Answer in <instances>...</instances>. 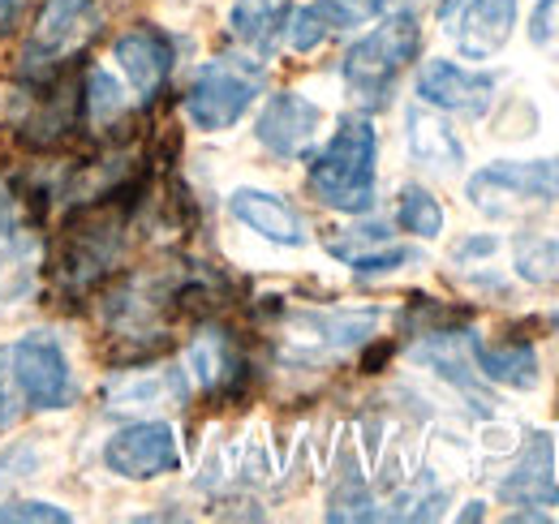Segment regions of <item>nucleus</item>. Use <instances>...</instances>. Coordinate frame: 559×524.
I'll return each mask as SVG.
<instances>
[{
    "label": "nucleus",
    "mask_w": 559,
    "mask_h": 524,
    "mask_svg": "<svg viewBox=\"0 0 559 524\" xmlns=\"http://www.w3.org/2000/svg\"><path fill=\"white\" fill-rule=\"evenodd\" d=\"M379 133L366 117H345L332 142L310 164V194L341 215H366L374 206Z\"/></svg>",
    "instance_id": "obj_1"
},
{
    "label": "nucleus",
    "mask_w": 559,
    "mask_h": 524,
    "mask_svg": "<svg viewBox=\"0 0 559 524\" xmlns=\"http://www.w3.org/2000/svg\"><path fill=\"white\" fill-rule=\"evenodd\" d=\"M421 48V26L409 9L388 13L370 35H361L345 52L341 73L345 86L353 91V99H361L366 108H383L401 82V73L409 69V61Z\"/></svg>",
    "instance_id": "obj_2"
},
{
    "label": "nucleus",
    "mask_w": 559,
    "mask_h": 524,
    "mask_svg": "<svg viewBox=\"0 0 559 524\" xmlns=\"http://www.w3.org/2000/svg\"><path fill=\"white\" fill-rule=\"evenodd\" d=\"M104 17V0H48L22 48V78H48L73 66V57L99 39Z\"/></svg>",
    "instance_id": "obj_3"
},
{
    "label": "nucleus",
    "mask_w": 559,
    "mask_h": 524,
    "mask_svg": "<svg viewBox=\"0 0 559 524\" xmlns=\"http://www.w3.org/2000/svg\"><path fill=\"white\" fill-rule=\"evenodd\" d=\"M263 66L250 57H215L194 73L190 91H186V117L203 133H219L237 126L250 104L263 91Z\"/></svg>",
    "instance_id": "obj_4"
},
{
    "label": "nucleus",
    "mask_w": 559,
    "mask_h": 524,
    "mask_svg": "<svg viewBox=\"0 0 559 524\" xmlns=\"http://www.w3.org/2000/svg\"><path fill=\"white\" fill-rule=\"evenodd\" d=\"M9 374L22 404L31 408H70L78 388H73L70 357L52 331H31L9 348Z\"/></svg>",
    "instance_id": "obj_5"
},
{
    "label": "nucleus",
    "mask_w": 559,
    "mask_h": 524,
    "mask_svg": "<svg viewBox=\"0 0 559 524\" xmlns=\"http://www.w3.org/2000/svg\"><path fill=\"white\" fill-rule=\"evenodd\" d=\"M469 202L490 215L503 219L521 206H538V202H559L556 181H551V164L547 159H495L487 168H478L465 186Z\"/></svg>",
    "instance_id": "obj_6"
},
{
    "label": "nucleus",
    "mask_w": 559,
    "mask_h": 524,
    "mask_svg": "<svg viewBox=\"0 0 559 524\" xmlns=\"http://www.w3.org/2000/svg\"><path fill=\"white\" fill-rule=\"evenodd\" d=\"M439 26L465 61H490L508 48L516 26V0H443Z\"/></svg>",
    "instance_id": "obj_7"
},
{
    "label": "nucleus",
    "mask_w": 559,
    "mask_h": 524,
    "mask_svg": "<svg viewBox=\"0 0 559 524\" xmlns=\"http://www.w3.org/2000/svg\"><path fill=\"white\" fill-rule=\"evenodd\" d=\"M104 464L126 481H151L181 468V448L168 421H134L104 443Z\"/></svg>",
    "instance_id": "obj_8"
},
{
    "label": "nucleus",
    "mask_w": 559,
    "mask_h": 524,
    "mask_svg": "<svg viewBox=\"0 0 559 524\" xmlns=\"http://www.w3.org/2000/svg\"><path fill=\"white\" fill-rule=\"evenodd\" d=\"M418 99L439 112H461V117H487L495 104V78L465 69L456 61H426L418 69Z\"/></svg>",
    "instance_id": "obj_9"
},
{
    "label": "nucleus",
    "mask_w": 559,
    "mask_h": 524,
    "mask_svg": "<svg viewBox=\"0 0 559 524\" xmlns=\"http://www.w3.org/2000/svg\"><path fill=\"white\" fill-rule=\"evenodd\" d=\"M499 499L503 503H521V508H547L559 503V439L538 430L525 439L521 456L512 460L508 477L499 481Z\"/></svg>",
    "instance_id": "obj_10"
},
{
    "label": "nucleus",
    "mask_w": 559,
    "mask_h": 524,
    "mask_svg": "<svg viewBox=\"0 0 559 524\" xmlns=\"http://www.w3.org/2000/svg\"><path fill=\"white\" fill-rule=\"evenodd\" d=\"M319 126H323V108L314 99H306L297 91H280V95L267 99V108L259 112L254 133L280 159H301L314 146Z\"/></svg>",
    "instance_id": "obj_11"
},
{
    "label": "nucleus",
    "mask_w": 559,
    "mask_h": 524,
    "mask_svg": "<svg viewBox=\"0 0 559 524\" xmlns=\"http://www.w3.org/2000/svg\"><path fill=\"white\" fill-rule=\"evenodd\" d=\"M112 57H117L121 73L130 78V86L139 91V99H146V104L168 86L173 61H177L168 35L155 31V26H134V31H126V35L112 44Z\"/></svg>",
    "instance_id": "obj_12"
},
{
    "label": "nucleus",
    "mask_w": 559,
    "mask_h": 524,
    "mask_svg": "<svg viewBox=\"0 0 559 524\" xmlns=\"http://www.w3.org/2000/svg\"><path fill=\"white\" fill-rule=\"evenodd\" d=\"M190 374L211 400H228V395L246 388L250 366H246V357H241V348L228 331L207 327L199 331V340L190 344Z\"/></svg>",
    "instance_id": "obj_13"
},
{
    "label": "nucleus",
    "mask_w": 559,
    "mask_h": 524,
    "mask_svg": "<svg viewBox=\"0 0 559 524\" xmlns=\"http://www.w3.org/2000/svg\"><path fill=\"white\" fill-rule=\"evenodd\" d=\"M379 327L374 310H332V314H301L288 327V344L297 348V357H328V353H345L353 344H361L370 331Z\"/></svg>",
    "instance_id": "obj_14"
},
{
    "label": "nucleus",
    "mask_w": 559,
    "mask_h": 524,
    "mask_svg": "<svg viewBox=\"0 0 559 524\" xmlns=\"http://www.w3.org/2000/svg\"><path fill=\"white\" fill-rule=\"evenodd\" d=\"M228 211L237 224H246L250 233H259L263 241L272 246H306V219L297 215L293 202H284L280 194H267V190H233L228 194Z\"/></svg>",
    "instance_id": "obj_15"
},
{
    "label": "nucleus",
    "mask_w": 559,
    "mask_h": 524,
    "mask_svg": "<svg viewBox=\"0 0 559 524\" xmlns=\"http://www.w3.org/2000/svg\"><path fill=\"white\" fill-rule=\"evenodd\" d=\"M474 366L487 374L490 383L512 388V392H534L538 388V353L530 340H503V344H487L474 340Z\"/></svg>",
    "instance_id": "obj_16"
},
{
    "label": "nucleus",
    "mask_w": 559,
    "mask_h": 524,
    "mask_svg": "<svg viewBox=\"0 0 559 524\" xmlns=\"http://www.w3.org/2000/svg\"><path fill=\"white\" fill-rule=\"evenodd\" d=\"M190 379H181L177 370H134L112 379L108 388V408L117 413H142V408H159V404H186Z\"/></svg>",
    "instance_id": "obj_17"
},
{
    "label": "nucleus",
    "mask_w": 559,
    "mask_h": 524,
    "mask_svg": "<svg viewBox=\"0 0 559 524\" xmlns=\"http://www.w3.org/2000/svg\"><path fill=\"white\" fill-rule=\"evenodd\" d=\"M405 138H409V155L418 159L421 168H435V172H452L465 164V146L461 138L452 133V126L426 108H409L405 117Z\"/></svg>",
    "instance_id": "obj_18"
},
{
    "label": "nucleus",
    "mask_w": 559,
    "mask_h": 524,
    "mask_svg": "<svg viewBox=\"0 0 559 524\" xmlns=\"http://www.w3.org/2000/svg\"><path fill=\"white\" fill-rule=\"evenodd\" d=\"M288 9H293V0H237L228 13V26L246 48L267 57L276 48L280 31L288 26Z\"/></svg>",
    "instance_id": "obj_19"
},
{
    "label": "nucleus",
    "mask_w": 559,
    "mask_h": 524,
    "mask_svg": "<svg viewBox=\"0 0 559 524\" xmlns=\"http://www.w3.org/2000/svg\"><path fill=\"white\" fill-rule=\"evenodd\" d=\"M345 26H357V22L341 0H314L288 17V44L293 52H314L332 31H345Z\"/></svg>",
    "instance_id": "obj_20"
},
{
    "label": "nucleus",
    "mask_w": 559,
    "mask_h": 524,
    "mask_svg": "<svg viewBox=\"0 0 559 524\" xmlns=\"http://www.w3.org/2000/svg\"><path fill=\"white\" fill-rule=\"evenodd\" d=\"M126 121V95L108 69H86L82 73V126L86 130H108Z\"/></svg>",
    "instance_id": "obj_21"
},
{
    "label": "nucleus",
    "mask_w": 559,
    "mask_h": 524,
    "mask_svg": "<svg viewBox=\"0 0 559 524\" xmlns=\"http://www.w3.org/2000/svg\"><path fill=\"white\" fill-rule=\"evenodd\" d=\"M512 259L521 279L530 284H559V237L547 233H521L512 246Z\"/></svg>",
    "instance_id": "obj_22"
},
{
    "label": "nucleus",
    "mask_w": 559,
    "mask_h": 524,
    "mask_svg": "<svg viewBox=\"0 0 559 524\" xmlns=\"http://www.w3.org/2000/svg\"><path fill=\"white\" fill-rule=\"evenodd\" d=\"M396 224H401L405 233L421 237V241H430V237L443 233V206L435 202L430 190L405 186V190H401V202H396Z\"/></svg>",
    "instance_id": "obj_23"
},
{
    "label": "nucleus",
    "mask_w": 559,
    "mask_h": 524,
    "mask_svg": "<svg viewBox=\"0 0 559 524\" xmlns=\"http://www.w3.org/2000/svg\"><path fill=\"white\" fill-rule=\"evenodd\" d=\"M388 241H392V233H388L383 224H366V228H349L345 237H332L328 250L341 262H357L361 254H370V250H379V246H388Z\"/></svg>",
    "instance_id": "obj_24"
},
{
    "label": "nucleus",
    "mask_w": 559,
    "mask_h": 524,
    "mask_svg": "<svg viewBox=\"0 0 559 524\" xmlns=\"http://www.w3.org/2000/svg\"><path fill=\"white\" fill-rule=\"evenodd\" d=\"M4 521H39V524H70L73 516L57 503H39V499H13V503H0V524Z\"/></svg>",
    "instance_id": "obj_25"
},
{
    "label": "nucleus",
    "mask_w": 559,
    "mask_h": 524,
    "mask_svg": "<svg viewBox=\"0 0 559 524\" xmlns=\"http://www.w3.org/2000/svg\"><path fill=\"white\" fill-rule=\"evenodd\" d=\"M530 39L543 52H559V0H538L530 17Z\"/></svg>",
    "instance_id": "obj_26"
},
{
    "label": "nucleus",
    "mask_w": 559,
    "mask_h": 524,
    "mask_svg": "<svg viewBox=\"0 0 559 524\" xmlns=\"http://www.w3.org/2000/svg\"><path fill=\"white\" fill-rule=\"evenodd\" d=\"M13 413H17V388L9 374V353H0V426H9Z\"/></svg>",
    "instance_id": "obj_27"
},
{
    "label": "nucleus",
    "mask_w": 559,
    "mask_h": 524,
    "mask_svg": "<svg viewBox=\"0 0 559 524\" xmlns=\"http://www.w3.org/2000/svg\"><path fill=\"white\" fill-rule=\"evenodd\" d=\"M341 4L353 13V22H361V17H374V13L392 9V4H405V0H341Z\"/></svg>",
    "instance_id": "obj_28"
},
{
    "label": "nucleus",
    "mask_w": 559,
    "mask_h": 524,
    "mask_svg": "<svg viewBox=\"0 0 559 524\" xmlns=\"http://www.w3.org/2000/svg\"><path fill=\"white\" fill-rule=\"evenodd\" d=\"M26 4H31V0H0V39L17 31V22H22V9H26Z\"/></svg>",
    "instance_id": "obj_29"
},
{
    "label": "nucleus",
    "mask_w": 559,
    "mask_h": 524,
    "mask_svg": "<svg viewBox=\"0 0 559 524\" xmlns=\"http://www.w3.org/2000/svg\"><path fill=\"white\" fill-rule=\"evenodd\" d=\"M495 246H499L495 237H474V241H461V246H456V259H469V254H490Z\"/></svg>",
    "instance_id": "obj_30"
},
{
    "label": "nucleus",
    "mask_w": 559,
    "mask_h": 524,
    "mask_svg": "<svg viewBox=\"0 0 559 524\" xmlns=\"http://www.w3.org/2000/svg\"><path fill=\"white\" fill-rule=\"evenodd\" d=\"M547 164H551V181H556V194H559V155H551Z\"/></svg>",
    "instance_id": "obj_31"
}]
</instances>
